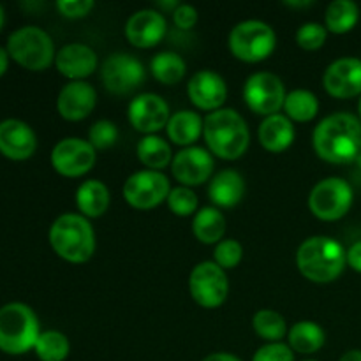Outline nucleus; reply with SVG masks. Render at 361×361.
Returning <instances> with one entry per match:
<instances>
[{
	"label": "nucleus",
	"mask_w": 361,
	"mask_h": 361,
	"mask_svg": "<svg viewBox=\"0 0 361 361\" xmlns=\"http://www.w3.org/2000/svg\"><path fill=\"white\" fill-rule=\"evenodd\" d=\"M317 157L330 164H349L361 154V120L351 113H334L312 134Z\"/></svg>",
	"instance_id": "1"
},
{
	"label": "nucleus",
	"mask_w": 361,
	"mask_h": 361,
	"mask_svg": "<svg viewBox=\"0 0 361 361\" xmlns=\"http://www.w3.org/2000/svg\"><path fill=\"white\" fill-rule=\"evenodd\" d=\"M296 264L305 279L328 284L338 279L348 264V250L331 236H310L296 252Z\"/></svg>",
	"instance_id": "2"
},
{
	"label": "nucleus",
	"mask_w": 361,
	"mask_h": 361,
	"mask_svg": "<svg viewBox=\"0 0 361 361\" xmlns=\"http://www.w3.org/2000/svg\"><path fill=\"white\" fill-rule=\"evenodd\" d=\"M203 136L210 154L224 161H236L242 157L250 143L247 122L233 108H221L208 113L203 123Z\"/></svg>",
	"instance_id": "3"
},
{
	"label": "nucleus",
	"mask_w": 361,
	"mask_h": 361,
	"mask_svg": "<svg viewBox=\"0 0 361 361\" xmlns=\"http://www.w3.org/2000/svg\"><path fill=\"white\" fill-rule=\"evenodd\" d=\"M49 245L69 263H87L95 252V233L81 214H63L49 228Z\"/></svg>",
	"instance_id": "4"
},
{
	"label": "nucleus",
	"mask_w": 361,
	"mask_h": 361,
	"mask_svg": "<svg viewBox=\"0 0 361 361\" xmlns=\"http://www.w3.org/2000/svg\"><path fill=\"white\" fill-rule=\"evenodd\" d=\"M41 328L34 310L20 302L0 307V351L25 355L35 348Z\"/></svg>",
	"instance_id": "5"
},
{
	"label": "nucleus",
	"mask_w": 361,
	"mask_h": 361,
	"mask_svg": "<svg viewBox=\"0 0 361 361\" xmlns=\"http://www.w3.org/2000/svg\"><path fill=\"white\" fill-rule=\"evenodd\" d=\"M7 53L11 59L28 71H44L55 62V44L46 30L35 25H27L7 39Z\"/></svg>",
	"instance_id": "6"
},
{
	"label": "nucleus",
	"mask_w": 361,
	"mask_h": 361,
	"mask_svg": "<svg viewBox=\"0 0 361 361\" xmlns=\"http://www.w3.org/2000/svg\"><path fill=\"white\" fill-rule=\"evenodd\" d=\"M277 35L274 28L259 20H245L235 25L229 34V49L243 62L256 63L274 53Z\"/></svg>",
	"instance_id": "7"
},
{
	"label": "nucleus",
	"mask_w": 361,
	"mask_h": 361,
	"mask_svg": "<svg viewBox=\"0 0 361 361\" xmlns=\"http://www.w3.org/2000/svg\"><path fill=\"white\" fill-rule=\"evenodd\" d=\"M355 192L348 180L330 176L314 185L309 196V208L319 221L334 222L351 210Z\"/></svg>",
	"instance_id": "8"
},
{
	"label": "nucleus",
	"mask_w": 361,
	"mask_h": 361,
	"mask_svg": "<svg viewBox=\"0 0 361 361\" xmlns=\"http://www.w3.org/2000/svg\"><path fill=\"white\" fill-rule=\"evenodd\" d=\"M189 291L194 302L204 309H217L226 302L229 281L226 270L215 261H203L190 271Z\"/></svg>",
	"instance_id": "9"
},
{
	"label": "nucleus",
	"mask_w": 361,
	"mask_h": 361,
	"mask_svg": "<svg viewBox=\"0 0 361 361\" xmlns=\"http://www.w3.org/2000/svg\"><path fill=\"white\" fill-rule=\"evenodd\" d=\"M286 95L288 94L281 78L267 71L250 74L243 87V99L257 115H277L281 108H284Z\"/></svg>",
	"instance_id": "10"
},
{
	"label": "nucleus",
	"mask_w": 361,
	"mask_h": 361,
	"mask_svg": "<svg viewBox=\"0 0 361 361\" xmlns=\"http://www.w3.org/2000/svg\"><path fill=\"white\" fill-rule=\"evenodd\" d=\"M122 192L133 208L152 210L168 200L171 192V183L164 173L145 169V171L134 173L126 180Z\"/></svg>",
	"instance_id": "11"
},
{
	"label": "nucleus",
	"mask_w": 361,
	"mask_h": 361,
	"mask_svg": "<svg viewBox=\"0 0 361 361\" xmlns=\"http://www.w3.org/2000/svg\"><path fill=\"white\" fill-rule=\"evenodd\" d=\"M101 78L106 90L115 95H126L141 87L145 81V67L129 53H113L102 63Z\"/></svg>",
	"instance_id": "12"
},
{
	"label": "nucleus",
	"mask_w": 361,
	"mask_h": 361,
	"mask_svg": "<svg viewBox=\"0 0 361 361\" xmlns=\"http://www.w3.org/2000/svg\"><path fill=\"white\" fill-rule=\"evenodd\" d=\"M95 157V148L90 141L81 137H66L53 147L51 166L59 175L80 178L94 168Z\"/></svg>",
	"instance_id": "13"
},
{
	"label": "nucleus",
	"mask_w": 361,
	"mask_h": 361,
	"mask_svg": "<svg viewBox=\"0 0 361 361\" xmlns=\"http://www.w3.org/2000/svg\"><path fill=\"white\" fill-rule=\"evenodd\" d=\"M171 113L169 106L161 95L157 94H140L129 104V122L140 133L155 134L157 130L168 126Z\"/></svg>",
	"instance_id": "14"
},
{
	"label": "nucleus",
	"mask_w": 361,
	"mask_h": 361,
	"mask_svg": "<svg viewBox=\"0 0 361 361\" xmlns=\"http://www.w3.org/2000/svg\"><path fill=\"white\" fill-rule=\"evenodd\" d=\"M173 176L182 185L194 187L208 182L214 173V157L207 148L187 147L182 148L173 157L171 162Z\"/></svg>",
	"instance_id": "15"
},
{
	"label": "nucleus",
	"mask_w": 361,
	"mask_h": 361,
	"mask_svg": "<svg viewBox=\"0 0 361 361\" xmlns=\"http://www.w3.org/2000/svg\"><path fill=\"white\" fill-rule=\"evenodd\" d=\"M324 90L337 99L361 95V59L344 56L326 67L323 76Z\"/></svg>",
	"instance_id": "16"
},
{
	"label": "nucleus",
	"mask_w": 361,
	"mask_h": 361,
	"mask_svg": "<svg viewBox=\"0 0 361 361\" xmlns=\"http://www.w3.org/2000/svg\"><path fill=\"white\" fill-rule=\"evenodd\" d=\"M187 94L196 108L204 111H217L228 99V85L224 78L210 69H203L190 78Z\"/></svg>",
	"instance_id": "17"
},
{
	"label": "nucleus",
	"mask_w": 361,
	"mask_h": 361,
	"mask_svg": "<svg viewBox=\"0 0 361 361\" xmlns=\"http://www.w3.org/2000/svg\"><path fill=\"white\" fill-rule=\"evenodd\" d=\"M37 148V136L27 122L7 118L0 122V154L11 161H27Z\"/></svg>",
	"instance_id": "18"
},
{
	"label": "nucleus",
	"mask_w": 361,
	"mask_h": 361,
	"mask_svg": "<svg viewBox=\"0 0 361 361\" xmlns=\"http://www.w3.org/2000/svg\"><path fill=\"white\" fill-rule=\"evenodd\" d=\"M97 104V92L87 81H69L60 90L56 109L60 116L69 122H80L94 111Z\"/></svg>",
	"instance_id": "19"
},
{
	"label": "nucleus",
	"mask_w": 361,
	"mask_h": 361,
	"mask_svg": "<svg viewBox=\"0 0 361 361\" xmlns=\"http://www.w3.org/2000/svg\"><path fill=\"white\" fill-rule=\"evenodd\" d=\"M168 32L166 18L159 11H136L126 23V37L136 48H152L164 39Z\"/></svg>",
	"instance_id": "20"
},
{
	"label": "nucleus",
	"mask_w": 361,
	"mask_h": 361,
	"mask_svg": "<svg viewBox=\"0 0 361 361\" xmlns=\"http://www.w3.org/2000/svg\"><path fill=\"white\" fill-rule=\"evenodd\" d=\"M55 66L71 81H83L97 69V53L83 42H69L56 51Z\"/></svg>",
	"instance_id": "21"
},
{
	"label": "nucleus",
	"mask_w": 361,
	"mask_h": 361,
	"mask_svg": "<svg viewBox=\"0 0 361 361\" xmlns=\"http://www.w3.org/2000/svg\"><path fill=\"white\" fill-rule=\"evenodd\" d=\"M208 196L215 207L233 208L245 196V180L235 169H222L212 178Z\"/></svg>",
	"instance_id": "22"
},
{
	"label": "nucleus",
	"mask_w": 361,
	"mask_h": 361,
	"mask_svg": "<svg viewBox=\"0 0 361 361\" xmlns=\"http://www.w3.org/2000/svg\"><path fill=\"white\" fill-rule=\"evenodd\" d=\"M295 136L296 133L293 122L286 115H281V113L264 116L259 130H257L261 147L268 152H274V154L288 150L293 141H295Z\"/></svg>",
	"instance_id": "23"
},
{
	"label": "nucleus",
	"mask_w": 361,
	"mask_h": 361,
	"mask_svg": "<svg viewBox=\"0 0 361 361\" xmlns=\"http://www.w3.org/2000/svg\"><path fill=\"white\" fill-rule=\"evenodd\" d=\"M109 189L101 180H87L76 190V204L81 215L87 219H97L109 208Z\"/></svg>",
	"instance_id": "24"
},
{
	"label": "nucleus",
	"mask_w": 361,
	"mask_h": 361,
	"mask_svg": "<svg viewBox=\"0 0 361 361\" xmlns=\"http://www.w3.org/2000/svg\"><path fill=\"white\" fill-rule=\"evenodd\" d=\"M203 123L204 120L196 111H190V109L176 111L173 113L168 126H166L168 137L173 143L180 145L183 148L194 147V143L203 134Z\"/></svg>",
	"instance_id": "25"
},
{
	"label": "nucleus",
	"mask_w": 361,
	"mask_h": 361,
	"mask_svg": "<svg viewBox=\"0 0 361 361\" xmlns=\"http://www.w3.org/2000/svg\"><path fill=\"white\" fill-rule=\"evenodd\" d=\"M192 233L204 245L222 242L226 233V217L219 208L204 207L192 219Z\"/></svg>",
	"instance_id": "26"
},
{
	"label": "nucleus",
	"mask_w": 361,
	"mask_h": 361,
	"mask_svg": "<svg viewBox=\"0 0 361 361\" xmlns=\"http://www.w3.org/2000/svg\"><path fill=\"white\" fill-rule=\"evenodd\" d=\"M326 342V334L314 321H300L288 331V345L300 355H314Z\"/></svg>",
	"instance_id": "27"
},
{
	"label": "nucleus",
	"mask_w": 361,
	"mask_h": 361,
	"mask_svg": "<svg viewBox=\"0 0 361 361\" xmlns=\"http://www.w3.org/2000/svg\"><path fill=\"white\" fill-rule=\"evenodd\" d=\"M360 20V7L353 0H334L326 7L324 27L334 34H348L356 27Z\"/></svg>",
	"instance_id": "28"
},
{
	"label": "nucleus",
	"mask_w": 361,
	"mask_h": 361,
	"mask_svg": "<svg viewBox=\"0 0 361 361\" xmlns=\"http://www.w3.org/2000/svg\"><path fill=\"white\" fill-rule=\"evenodd\" d=\"M137 159L141 161V164L147 166L152 171H159V169H164L166 166L173 162V154L171 147L166 140H162L161 136H145L143 140L137 143Z\"/></svg>",
	"instance_id": "29"
},
{
	"label": "nucleus",
	"mask_w": 361,
	"mask_h": 361,
	"mask_svg": "<svg viewBox=\"0 0 361 361\" xmlns=\"http://www.w3.org/2000/svg\"><path fill=\"white\" fill-rule=\"evenodd\" d=\"M284 111L289 120L295 122H310L319 113V101H317L316 94L310 90H303V88H296L286 95L284 101Z\"/></svg>",
	"instance_id": "30"
},
{
	"label": "nucleus",
	"mask_w": 361,
	"mask_h": 361,
	"mask_svg": "<svg viewBox=\"0 0 361 361\" xmlns=\"http://www.w3.org/2000/svg\"><path fill=\"white\" fill-rule=\"evenodd\" d=\"M152 74L157 81L164 85H176L183 80L187 73V63L178 53L161 51L152 59Z\"/></svg>",
	"instance_id": "31"
},
{
	"label": "nucleus",
	"mask_w": 361,
	"mask_h": 361,
	"mask_svg": "<svg viewBox=\"0 0 361 361\" xmlns=\"http://www.w3.org/2000/svg\"><path fill=\"white\" fill-rule=\"evenodd\" d=\"M34 351L41 361H66L71 353V342L62 331H41Z\"/></svg>",
	"instance_id": "32"
},
{
	"label": "nucleus",
	"mask_w": 361,
	"mask_h": 361,
	"mask_svg": "<svg viewBox=\"0 0 361 361\" xmlns=\"http://www.w3.org/2000/svg\"><path fill=\"white\" fill-rule=\"evenodd\" d=\"M252 328L263 341L281 342L288 335V324L279 312L271 309H261L254 314Z\"/></svg>",
	"instance_id": "33"
},
{
	"label": "nucleus",
	"mask_w": 361,
	"mask_h": 361,
	"mask_svg": "<svg viewBox=\"0 0 361 361\" xmlns=\"http://www.w3.org/2000/svg\"><path fill=\"white\" fill-rule=\"evenodd\" d=\"M168 207L178 217H189L197 208V196L190 187L180 185L171 189L168 196Z\"/></svg>",
	"instance_id": "34"
},
{
	"label": "nucleus",
	"mask_w": 361,
	"mask_h": 361,
	"mask_svg": "<svg viewBox=\"0 0 361 361\" xmlns=\"http://www.w3.org/2000/svg\"><path fill=\"white\" fill-rule=\"evenodd\" d=\"M326 27H323L321 23H316V21L303 23L298 28V32H296V42H298V46L303 49H309V51L319 49L326 42Z\"/></svg>",
	"instance_id": "35"
},
{
	"label": "nucleus",
	"mask_w": 361,
	"mask_h": 361,
	"mask_svg": "<svg viewBox=\"0 0 361 361\" xmlns=\"http://www.w3.org/2000/svg\"><path fill=\"white\" fill-rule=\"evenodd\" d=\"M118 140V129L109 120H99L88 130V141L95 150H106Z\"/></svg>",
	"instance_id": "36"
},
{
	"label": "nucleus",
	"mask_w": 361,
	"mask_h": 361,
	"mask_svg": "<svg viewBox=\"0 0 361 361\" xmlns=\"http://www.w3.org/2000/svg\"><path fill=\"white\" fill-rule=\"evenodd\" d=\"M215 263L222 268V270H231L240 264L243 257V247L240 245L236 240H222L217 243L214 250Z\"/></svg>",
	"instance_id": "37"
},
{
	"label": "nucleus",
	"mask_w": 361,
	"mask_h": 361,
	"mask_svg": "<svg viewBox=\"0 0 361 361\" xmlns=\"http://www.w3.org/2000/svg\"><path fill=\"white\" fill-rule=\"evenodd\" d=\"M252 361H295V351L282 342H270L257 349Z\"/></svg>",
	"instance_id": "38"
},
{
	"label": "nucleus",
	"mask_w": 361,
	"mask_h": 361,
	"mask_svg": "<svg viewBox=\"0 0 361 361\" xmlns=\"http://www.w3.org/2000/svg\"><path fill=\"white\" fill-rule=\"evenodd\" d=\"M95 4L92 0H59L56 9L66 18H83L94 9Z\"/></svg>",
	"instance_id": "39"
},
{
	"label": "nucleus",
	"mask_w": 361,
	"mask_h": 361,
	"mask_svg": "<svg viewBox=\"0 0 361 361\" xmlns=\"http://www.w3.org/2000/svg\"><path fill=\"white\" fill-rule=\"evenodd\" d=\"M173 21L182 30H190L197 23V9L189 4H180L173 11Z\"/></svg>",
	"instance_id": "40"
},
{
	"label": "nucleus",
	"mask_w": 361,
	"mask_h": 361,
	"mask_svg": "<svg viewBox=\"0 0 361 361\" xmlns=\"http://www.w3.org/2000/svg\"><path fill=\"white\" fill-rule=\"evenodd\" d=\"M348 264L355 271L361 274V240L353 243L348 250Z\"/></svg>",
	"instance_id": "41"
},
{
	"label": "nucleus",
	"mask_w": 361,
	"mask_h": 361,
	"mask_svg": "<svg viewBox=\"0 0 361 361\" xmlns=\"http://www.w3.org/2000/svg\"><path fill=\"white\" fill-rule=\"evenodd\" d=\"M203 361H242V360L236 358L235 355H229V353H212V355H208Z\"/></svg>",
	"instance_id": "42"
},
{
	"label": "nucleus",
	"mask_w": 361,
	"mask_h": 361,
	"mask_svg": "<svg viewBox=\"0 0 361 361\" xmlns=\"http://www.w3.org/2000/svg\"><path fill=\"white\" fill-rule=\"evenodd\" d=\"M9 53H7L6 48L0 46V78L7 73V67H9Z\"/></svg>",
	"instance_id": "43"
},
{
	"label": "nucleus",
	"mask_w": 361,
	"mask_h": 361,
	"mask_svg": "<svg viewBox=\"0 0 361 361\" xmlns=\"http://www.w3.org/2000/svg\"><path fill=\"white\" fill-rule=\"evenodd\" d=\"M338 361H361V349H351V351L344 353Z\"/></svg>",
	"instance_id": "44"
},
{
	"label": "nucleus",
	"mask_w": 361,
	"mask_h": 361,
	"mask_svg": "<svg viewBox=\"0 0 361 361\" xmlns=\"http://www.w3.org/2000/svg\"><path fill=\"white\" fill-rule=\"evenodd\" d=\"M286 4H288V6H293V7H303V6H310L312 2H307L305 0V2H286Z\"/></svg>",
	"instance_id": "45"
},
{
	"label": "nucleus",
	"mask_w": 361,
	"mask_h": 361,
	"mask_svg": "<svg viewBox=\"0 0 361 361\" xmlns=\"http://www.w3.org/2000/svg\"><path fill=\"white\" fill-rule=\"evenodd\" d=\"M4 21H6V13H4V7L0 6V30H2L4 27Z\"/></svg>",
	"instance_id": "46"
},
{
	"label": "nucleus",
	"mask_w": 361,
	"mask_h": 361,
	"mask_svg": "<svg viewBox=\"0 0 361 361\" xmlns=\"http://www.w3.org/2000/svg\"><path fill=\"white\" fill-rule=\"evenodd\" d=\"M355 162H356V164H358V168H361V154L358 155V159H356Z\"/></svg>",
	"instance_id": "47"
},
{
	"label": "nucleus",
	"mask_w": 361,
	"mask_h": 361,
	"mask_svg": "<svg viewBox=\"0 0 361 361\" xmlns=\"http://www.w3.org/2000/svg\"><path fill=\"white\" fill-rule=\"evenodd\" d=\"M358 113H360V120H361V95H360V102H358Z\"/></svg>",
	"instance_id": "48"
},
{
	"label": "nucleus",
	"mask_w": 361,
	"mask_h": 361,
	"mask_svg": "<svg viewBox=\"0 0 361 361\" xmlns=\"http://www.w3.org/2000/svg\"><path fill=\"white\" fill-rule=\"evenodd\" d=\"M307 361H314V360H307Z\"/></svg>",
	"instance_id": "49"
}]
</instances>
